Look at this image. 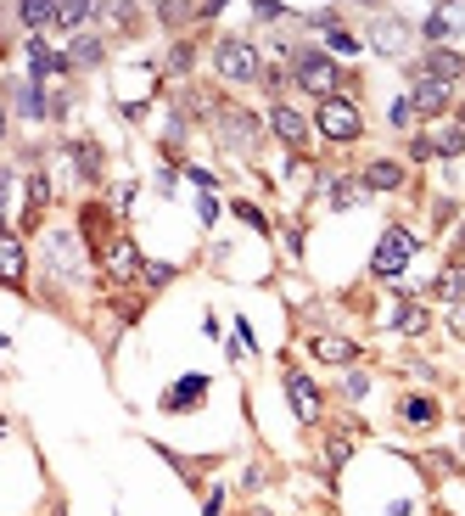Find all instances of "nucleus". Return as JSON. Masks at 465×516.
<instances>
[{
  "label": "nucleus",
  "instance_id": "nucleus-28",
  "mask_svg": "<svg viewBox=\"0 0 465 516\" xmlns=\"http://www.w3.org/2000/svg\"><path fill=\"white\" fill-rule=\"evenodd\" d=\"M325 45H331V56H353V51H359V40L348 35V28H337V23L325 28Z\"/></svg>",
  "mask_w": 465,
  "mask_h": 516
},
{
  "label": "nucleus",
  "instance_id": "nucleus-15",
  "mask_svg": "<svg viewBox=\"0 0 465 516\" xmlns=\"http://www.w3.org/2000/svg\"><path fill=\"white\" fill-rule=\"evenodd\" d=\"M404 40H410V28H404V17H376V23H371V45H376V51L398 56V51H404Z\"/></svg>",
  "mask_w": 465,
  "mask_h": 516
},
{
  "label": "nucleus",
  "instance_id": "nucleus-10",
  "mask_svg": "<svg viewBox=\"0 0 465 516\" xmlns=\"http://www.w3.org/2000/svg\"><path fill=\"white\" fill-rule=\"evenodd\" d=\"M387 326H392L398 337H426V332H431V309L410 303V293H398V303H392V314H387Z\"/></svg>",
  "mask_w": 465,
  "mask_h": 516
},
{
  "label": "nucleus",
  "instance_id": "nucleus-45",
  "mask_svg": "<svg viewBox=\"0 0 465 516\" xmlns=\"http://www.w3.org/2000/svg\"><path fill=\"white\" fill-rule=\"evenodd\" d=\"M410 511H415L410 500H392V505H387V516H410Z\"/></svg>",
  "mask_w": 465,
  "mask_h": 516
},
{
  "label": "nucleus",
  "instance_id": "nucleus-25",
  "mask_svg": "<svg viewBox=\"0 0 465 516\" xmlns=\"http://www.w3.org/2000/svg\"><path fill=\"white\" fill-rule=\"evenodd\" d=\"M74 164H79L84 180H95V174H102V146H95V141H74Z\"/></svg>",
  "mask_w": 465,
  "mask_h": 516
},
{
  "label": "nucleus",
  "instance_id": "nucleus-46",
  "mask_svg": "<svg viewBox=\"0 0 465 516\" xmlns=\"http://www.w3.org/2000/svg\"><path fill=\"white\" fill-rule=\"evenodd\" d=\"M0 135H6V95H0Z\"/></svg>",
  "mask_w": 465,
  "mask_h": 516
},
{
  "label": "nucleus",
  "instance_id": "nucleus-4",
  "mask_svg": "<svg viewBox=\"0 0 465 516\" xmlns=\"http://www.w3.org/2000/svg\"><path fill=\"white\" fill-rule=\"evenodd\" d=\"M213 124H219V141L230 152H258V141H263V124L247 107H213Z\"/></svg>",
  "mask_w": 465,
  "mask_h": 516
},
{
  "label": "nucleus",
  "instance_id": "nucleus-16",
  "mask_svg": "<svg viewBox=\"0 0 465 516\" xmlns=\"http://www.w3.org/2000/svg\"><path fill=\"white\" fill-rule=\"evenodd\" d=\"M410 79H415V90H410V107H415V113L431 118V113L449 107V84H431V79H420V74H410Z\"/></svg>",
  "mask_w": 465,
  "mask_h": 516
},
{
  "label": "nucleus",
  "instance_id": "nucleus-48",
  "mask_svg": "<svg viewBox=\"0 0 465 516\" xmlns=\"http://www.w3.org/2000/svg\"><path fill=\"white\" fill-rule=\"evenodd\" d=\"M460 129H465V107H460Z\"/></svg>",
  "mask_w": 465,
  "mask_h": 516
},
{
  "label": "nucleus",
  "instance_id": "nucleus-20",
  "mask_svg": "<svg viewBox=\"0 0 465 516\" xmlns=\"http://www.w3.org/2000/svg\"><path fill=\"white\" fill-rule=\"evenodd\" d=\"M398 415H404L410 427H438V399H426V393H410L404 404H398Z\"/></svg>",
  "mask_w": 465,
  "mask_h": 516
},
{
  "label": "nucleus",
  "instance_id": "nucleus-36",
  "mask_svg": "<svg viewBox=\"0 0 465 516\" xmlns=\"http://www.w3.org/2000/svg\"><path fill=\"white\" fill-rule=\"evenodd\" d=\"M449 332L465 342V303H449Z\"/></svg>",
  "mask_w": 465,
  "mask_h": 516
},
{
  "label": "nucleus",
  "instance_id": "nucleus-43",
  "mask_svg": "<svg viewBox=\"0 0 465 516\" xmlns=\"http://www.w3.org/2000/svg\"><path fill=\"white\" fill-rule=\"evenodd\" d=\"M454 213H460V208H454V203H438V208H431V224H449V219H454Z\"/></svg>",
  "mask_w": 465,
  "mask_h": 516
},
{
  "label": "nucleus",
  "instance_id": "nucleus-42",
  "mask_svg": "<svg viewBox=\"0 0 465 516\" xmlns=\"http://www.w3.org/2000/svg\"><path fill=\"white\" fill-rule=\"evenodd\" d=\"M242 489H247V494H252V489H263V471H258V466H247V471H242Z\"/></svg>",
  "mask_w": 465,
  "mask_h": 516
},
{
  "label": "nucleus",
  "instance_id": "nucleus-27",
  "mask_svg": "<svg viewBox=\"0 0 465 516\" xmlns=\"http://www.w3.org/2000/svg\"><path fill=\"white\" fill-rule=\"evenodd\" d=\"M420 35H426V40H449V35H454V12H426Z\"/></svg>",
  "mask_w": 465,
  "mask_h": 516
},
{
  "label": "nucleus",
  "instance_id": "nucleus-5",
  "mask_svg": "<svg viewBox=\"0 0 465 516\" xmlns=\"http://www.w3.org/2000/svg\"><path fill=\"white\" fill-rule=\"evenodd\" d=\"M410 258H415V236H410V231H398V224H387L381 242H376V253H371V275L392 281L398 270L410 264Z\"/></svg>",
  "mask_w": 465,
  "mask_h": 516
},
{
  "label": "nucleus",
  "instance_id": "nucleus-31",
  "mask_svg": "<svg viewBox=\"0 0 465 516\" xmlns=\"http://www.w3.org/2000/svg\"><path fill=\"white\" fill-rule=\"evenodd\" d=\"M191 56H196L191 45H174V51H169V62H163V74H174V79H180V74H191Z\"/></svg>",
  "mask_w": 465,
  "mask_h": 516
},
{
  "label": "nucleus",
  "instance_id": "nucleus-30",
  "mask_svg": "<svg viewBox=\"0 0 465 516\" xmlns=\"http://www.w3.org/2000/svg\"><path fill=\"white\" fill-rule=\"evenodd\" d=\"M174 275H180L174 264H157V258H152V264H146V258H141V281H146V286H169Z\"/></svg>",
  "mask_w": 465,
  "mask_h": 516
},
{
  "label": "nucleus",
  "instance_id": "nucleus-7",
  "mask_svg": "<svg viewBox=\"0 0 465 516\" xmlns=\"http://www.w3.org/2000/svg\"><path fill=\"white\" fill-rule=\"evenodd\" d=\"M45 258H51V270L62 275V281H79V270H84V242L74 236V231H51L45 236Z\"/></svg>",
  "mask_w": 465,
  "mask_h": 516
},
{
  "label": "nucleus",
  "instance_id": "nucleus-29",
  "mask_svg": "<svg viewBox=\"0 0 465 516\" xmlns=\"http://www.w3.org/2000/svg\"><path fill=\"white\" fill-rule=\"evenodd\" d=\"M90 17H95L90 0H79V6H56V23H62V28H79V23H90Z\"/></svg>",
  "mask_w": 465,
  "mask_h": 516
},
{
  "label": "nucleus",
  "instance_id": "nucleus-8",
  "mask_svg": "<svg viewBox=\"0 0 465 516\" xmlns=\"http://www.w3.org/2000/svg\"><path fill=\"white\" fill-rule=\"evenodd\" d=\"M0 286L6 293H23L28 286V247L12 231H0Z\"/></svg>",
  "mask_w": 465,
  "mask_h": 516
},
{
  "label": "nucleus",
  "instance_id": "nucleus-14",
  "mask_svg": "<svg viewBox=\"0 0 465 516\" xmlns=\"http://www.w3.org/2000/svg\"><path fill=\"white\" fill-rule=\"evenodd\" d=\"M203 399H208V376L191 371V376H180L174 393H163V410H191V404H203Z\"/></svg>",
  "mask_w": 465,
  "mask_h": 516
},
{
  "label": "nucleus",
  "instance_id": "nucleus-47",
  "mask_svg": "<svg viewBox=\"0 0 465 516\" xmlns=\"http://www.w3.org/2000/svg\"><path fill=\"white\" fill-rule=\"evenodd\" d=\"M454 253H460V258H465V231H460V242H454Z\"/></svg>",
  "mask_w": 465,
  "mask_h": 516
},
{
  "label": "nucleus",
  "instance_id": "nucleus-44",
  "mask_svg": "<svg viewBox=\"0 0 465 516\" xmlns=\"http://www.w3.org/2000/svg\"><path fill=\"white\" fill-rule=\"evenodd\" d=\"M236 337H242V348H258V337H252V320H236Z\"/></svg>",
  "mask_w": 465,
  "mask_h": 516
},
{
  "label": "nucleus",
  "instance_id": "nucleus-2",
  "mask_svg": "<svg viewBox=\"0 0 465 516\" xmlns=\"http://www.w3.org/2000/svg\"><path fill=\"white\" fill-rule=\"evenodd\" d=\"M292 79H297V90H309V95H320V102H331L337 84H342V68H337V56H331V51H303V56L292 62Z\"/></svg>",
  "mask_w": 465,
  "mask_h": 516
},
{
  "label": "nucleus",
  "instance_id": "nucleus-6",
  "mask_svg": "<svg viewBox=\"0 0 465 516\" xmlns=\"http://www.w3.org/2000/svg\"><path fill=\"white\" fill-rule=\"evenodd\" d=\"M286 404L297 410V422H303V427H320V415H325V399H320L314 376H303V371H286Z\"/></svg>",
  "mask_w": 465,
  "mask_h": 516
},
{
  "label": "nucleus",
  "instance_id": "nucleus-9",
  "mask_svg": "<svg viewBox=\"0 0 465 516\" xmlns=\"http://www.w3.org/2000/svg\"><path fill=\"white\" fill-rule=\"evenodd\" d=\"M270 129H275V135H281L297 157H303V146H309V129H314V124H309L303 113H297L292 102H275V107H270Z\"/></svg>",
  "mask_w": 465,
  "mask_h": 516
},
{
  "label": "nucleus",
  "instance_id": "nucleus-33",
  "mask_svg": "<svg viewBox=\"0 0 465 516\" xmlns=\"http://www.w3.org/2000/svg\"><path fill=\"white\" fill-rule=\"evenodd\" d=\"M348 455H353V443H348V438H331V443H325V466H331V471H337Z\"/></svg>",
  "mask_w": 465,
  "mask_h": 516
},
{
  "label": "nucleus",
  "instance_id": "nucleus-12",
  "mask_svg": "<svg viewBox=\"0 0 465 516\" xmlns=\"http://www.w3.org/2000/svg\"><path fill=\"white\" fill-rule=\"evenodd\" d=\"M309 348H314V360H325V365H353L359 360V342L353 337H337V332H320Z\"/></svg>",
  "mask_w": 465,
  "mask_h": 516
},
{
  "label": "nucleus",
  "instance_id": "nucleus-11",
  "mask_svg": "<svg viewBox=\"0 0 465 516\" xmlns=\"http://www.w3.org/2000/svg\"><path fill=\"white\" fill-rule=\"evenodd\" d=\"M102 258H107V275H113V281H129V275H141V247L129 242V236H113V242L102 247Z\"/></svg>",
  "mask_w": 465,
  "mask_h": 516
},
{
  "label": "nucleus",
  "instance_id": "nucleus-24",
  "mask_svg": "<svg viewBox=\"0 0 465 516\" xmlns=\"http://www.w3.org/2000/svg\"><path fill=\"white\" fill-rule=\"evenodd\" d=\"M17 17H23L28 28H51V23H56V6H51V0H23Z\"/></svg>",
  "mask_w": 465,
  "mask_h": 516
},
{
  "label": "nucleus",
  "instance_id": "nucleus-39",
  "mask_svg": "<svg viewBox=\"0 0 465 516\" xmlns=\"http://www.w3.org/2000/svg\"><path fill=\"white\" fill-rule=\"evenodd\" d=\"M410 157H415V164H431V141H426V135H415V146H410Z\"/></svg>",
  "mask_w": 465,
  "mask_h": 516
},
{
  "label": "nucleus",
  "instance_id": "nucleus-38",
  "mask_svg": "<svg viewBox=\"0 0 465 516\" xmlns=\"http://www.w3.org/2000/svg\"><path fill=\"white\" fill-rule=\"evenodd\" d=\"M387 118H392L398 129H410V118H415V107H410V102H392V113H387Z\"/></svg>",
  "mask_w": 465,
  "mask_h": 516
},
{
  "label": "nucleus",
  "instance_id": "nucleus-41",
  "mask_svg": "<svg viewBox=\"0 0 465 516\" xmlns=\"http://www.w3.org/2000/svg\"><path fill=\"white\" fill-rule=\"evenodd\" d=\"M185 174H191V180H196V185H203V191H213V174H208V169H203V164H191V169H185Z\"/></svg>",
  "mask_w": 465,
  "mask_h": 516
},
{
  "label": "nucleus",
  "instance_id": "nucleus-22",
  "mask_svg": "<svg viewBox=\"0 0 465 516\" xmlns=\"http://www.w3.org/2000/svg\"><path fill=\"white\" fill-rule=\"evenodd\" d=\"M431 293L449 298V303H465V264H449L438 281H431Z\"/></svg>",
  "mask_w": 465,
  "mask_h": 516
},
{
  "label": "nucleus",
  "instance_id": "nucleus-40",
  "mask_svg": "<svg viewBox=\"0 0 465 516\" xmlns=\"http://www.w3.org/2000/svg\"><path fill=\"white\" fill-rule=\"evenodd\" d=\"M219 511H224V489H213V494L203 500V516H219Z\"/></svg>",
  "mask_w": 465,
  "mask_h": 516
},
{
  "label": "nucleus",
  "instance_id": "nucleus-37",
  "mask_svg": "<svg viewBox=\"0 0 465 516\" xmlns=\"http://www.w3.org/2000/svg\"><path fill=\"white\" fill-rule=\"evenodd\" d=\"M252 17H258V23H281L286 6H270V0H263V6H252Z\"/></svg>",
  "mask_w": 465,
  "mask_h": 516
},
{
  "label": "nucleus",
  "instance_id": "nucleus-34",
  "mask_svg": "<svg viewBox=\"0 0 465 516\" xmlns=\"http://www.w3.org/2000/svg\"><path fill=\"white\" fill-rule=\"evenodd\" d=\"M196 219H203V224L219 219V197H213V191H203V197H196Z\"/></svg>",
  "mask_w": 465,
  "mask_h": 516
},
{
  "label": "nucleus",
  "instance_id": "nucleus-23",
  "mask_svg": "<svg viewBox=\"0 0 465 516\" xmlns=\"http://www.w3.org/2000/svg\"><path fill=\"white\" fill-rule=\"evenodd\" d=\"M426 141H431V152H443V157H460V152H465V129H460V124H443L438 135H426Z\"/></svg>",
  "mask_w": 465,
  "mask_h": 516
},
{
  "label": "nucleus",
  "instance_id": "nucleus-3",
  "mask_svg": "<svg viewBox=\"0 0 465 516\" xmlns=\"http://www.w3.org/2000/svg\"><path fill=\"white\" fill-rule=\"evenodd\" d=\"M213 68H219V79H230V84H258V79H263V56H258L252 40H219V45H213Z\"/></svg>",
  "mask_w": 465,
  "mask_h": 516
},
{
  "label": "nucleus",
  "instance_id": "nucleus-17",
  "mask_svg": "<svg viewBox=\"0 0 465 516\" xmlns=\"http://www.w3.org/2000/svg\"><path fill=\"white\" fill-rule=\"evenodd\" d=\"M364 191H398L404 185V169L392 164V157H376V164H364V180H359Z\"/></svg>",
  "mask_w": 465,
  "mask_h": 516
},
{
  "label": "nucleus",
  "instance_id": "nucleus-32",
  "mask_svg": "<svg viewBox=\"0 0 465 516\" xmlns=\"http://www.w3.org/2000/svg\"><path fill=\"white\" fill-rule=\"evenodd\" d=\"M364 393H371V376H364V371H348V376H342V399H364Z\"/></svg>",
  "mask_w": 465,
  "mask_h": 516
},
{
  "label": "nucleus",
  "instance_id": "nucleus-49",
  "mask_svg": "<svg viewBox=\"0 0 465 516\" xmlns=\"http://www.w3.org/2000/svg\"><path fill=\"white\" fill-rule=\"evenodd\" d=\"M252 516H270V511H252Z\"/></svg>",
  "mask_w": 465,
  "mask_h": 516
},
{
  "label": "nucleus",
  "instance_id": "nucleus-26",
  "mask_svg": "<svg viewBox=\"0 0 465 516\" xmlns=\"http://www.w3.org/2000/svg\"><path fill=\"white\" fill-rule=\"evenodd\" d=\"M23 203H28V213H40L45 203H51V180L35 169V174H28V185H23Z\"/></svg>",
  "mask_w": 465,
  "mask_h": 516
},
{
  "label": "nucleus",
  "instance_id": "nucleus-1",
  "mask_svg": "<svg viewBox=\"0 0 465 516\" xmlns=\"http://www.w3.org/2000/svg\"><path fill=\"white\" fill-rule=\"evenodd\" d=\"M314 129H320L325 141L348 146V141H359V135H364V113H359L353 95H331V102H320V113H314Z\"/></svg>",
  "mask_w": 465,
  "mask_h": 516
},
{
  "label": "nucleus",
  "instance_id": "nucleus-19",
  "mask_svg": "<svg viewBox=\"0 0 465 516\" xmlns=\"http://www.w3.org/2000/svg\"><path fill=\"white\" fill-rule=\"evenodd\" d=\"M62 56H68V74L74 68H102V56H107V45L102 40H95V35H79L68 51H62Z\"/></svg>",
  "mask_w": 465,
  "mask_h": 516
},
{
  "label": "nucleus",
  "instance_id": "nucleus-13",
  "mask_svg": "<svg viewBox=\"0 0 465 516\" xmlns=\"http://www.w3.org/2000/svg\"><path fill=\"white\" fill-rule=\"evenodd\" d=\"M410 74H420V79H431V84H454V79L465 74V56H454V51H431L420 68H410Z\"/></svg>",
  "mask_w": 465,
  "mask_h": 516
},
{
  "label": "nucleus",
  "instance_id": "nucleus-18",
  "mask_svg": "<svg viewBox=\"0 0 465 516\" xmlns=\"http://www.w3.org/2000/svg\"><path fill=\"white\" fill-rule=\"evenodd\" d=\"M12 102H17V113H23V118H51V102H45V90H40L35 79L12 84Z\"/></svg>",
  "mask_w": 465,
  "mask_h": 516
},
{
  "label": "nucleus",
  "instance_id": "nucleus-21",
  "mask_svg": "<svg viewBox=\"0 0 465 516\" xmlns=\"http://www.w3.org/2000/svg\"><path fill=\"white\" fill-rule=\"evenodd\" d=\"M325 197H331V208H359V197H364V185L359 180H348V174H337V180H325Z\"/></svg>",
  "mask_w": 465,
  "mask_h": 516
},
{
  "label": "nucleus",
  "instance_id": "nucleus-35",
  "mask_svg": "<svg viewBox=\"0 0 465 516\" xmlns=\"http://www.w3.org/2000/svg\"><path fill=\"white\" fill-rule=\"evenodd\" d=\"M236 213L252 224V231H270V219H263V208H252V203H236Z\"/></svg>",
  "mask_w": 465,
  "mask_h": 516
}]
</instances>
